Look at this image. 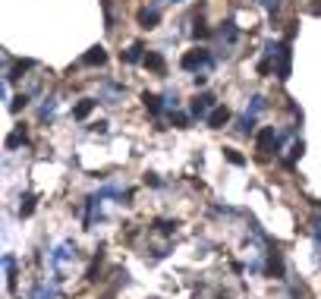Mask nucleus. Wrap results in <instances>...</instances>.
<instances>
[{"mask_svg": "<svg viewBox=\"0 0 321 299\" xmlns=\"http://www.w3.org/2000/svg\"><path fill=\"white\" fill-rule=\"evenodd\" d=\"M180 66L189 69V72H199V69H205V66H214V57H211V51H208V47H192V51L183 54Z\"/></svg>", "mask_w": 321, "mask_h": 299, "instance_id": "1", "label": "nucleus"}, {"mask_svg": "<svg viewBox=\"0 0 321 299\" xmlns=\"http://www.w3.org/2000/svg\"><path fill=\"white\" fill-rule=\"evenodd\" d=\"M280 142H283V136L274 133V126H261L258 133H255V145H258V152H280Z\"/></svg>", "mask_w": 321, "mask_h": 299, "instance_id": "2", "label": "nucleus"}, {"mask_svg": "<svg viewBox=\"0 0 321 299\" xmlns=\"http://www.w3.org/2000/svg\"><path fill=\"white\" fill-rule=\"evenodd\" d=\"M214 107H217V98L211 95V91H202V95H195L192 107H189V114L199 117V120H208V114H211Z\"/></svg>", "mask_w": 321, "mask_h": 299, "instance_id": "3", "label": "nucleus"}, {"mask_svg": "<svg viewBox=\"0 0 321 299\" xmlns=\"http://www.w3.org/2000/svg\"><path fill=\"white\" fill-rule=\"evenodd\" d=\"M290 63H293V51H290V41H283V51L277 54V66H274V72H277L280 82L290 79Z\"/></svg>", "mask_w": 321, "mask_h": 299, "instance_id": "4", "label": "nucleus"}, {"mask_svg": "<svg viewBox=\"0 0 321 299\" xmlns=\"http://www.w3.org/2000/svg\"><path fill=\"white\" fill-rule=\"evenodd\" d=\"M205 123H208V129H224L227 123H230V107H214Z\"/></svg>", "mask_w": 321, "mask_h": 299, "instance_id": "5", "label": "nucleus"}, {"mask_svg": "<svg viewBox=\"0 0 321 299\" xmlns=\"http://www.w3.org/2000/svg\"><path fill=\"white\" fill-rule=\"evenodd\" d=\"M142 66H145V69H151V72H158V76H164V72H167L164 54H158V51H148V54H145V60H142Z\"/></svg>", "mask_w": 321, "mask_h": 299, "instance_id": "6", "label": "nucleus"}, {"mask_svg": "<svg viewBox=\"0 0 321 299\" xmlns=\"http://www.w3.org/2000/svg\"><path fill=\"white\" fill-rule=\"evenodd\" d=\"M82 63H85V66H104V63H107V51H104L101 44H98V47H91L85 57H82Z\"/></svg>", "mask_w": 321, "mask_h": 299, "instance_id": "7", "label": "nucleus"}, {"mask_svg": "<svg viewBox=\"0 0 321 299\" xmlns=\"http://www.w3.org/2000/svg\"><path fill=\"white\" fill-rule=\"evenodd\" d=\"M26 142H29V129H26V126H16V129H13V133L7 136V142H4V145H7V148H10V152H13V148H19V145H26Z\"/></svg>", "mask_w": 321, "mask_h": 299, "instance_id": "8", "label": "nucleus"}, {"mask_svg": "<svg viewBox=\"0 0 321 299\" xmlns=\"http://www.w3.org/2000/svg\"><path fill=\"white\" fill-rule=\"evenodd\" d=\"M164 98H158V95H151V91H145V95H142V104L148 107V114L151 117H161V110H164V104H161Z\"/></svg>", "mask_w": 321, "mask_h": 299, "instance_id": "9", "label": "nucleus"}, {"mask_svg": "<svg viewBox=\"0 0 321 299\" xmlns=\"http://www.w3.org/2000/svg\"><path fill=\"white\" fill-rule=\"evenodd\" d=\"M158 22H161V13H158L155 7H151V10H142V13H139V26H142V29H155Z\"/></svg>", "mask_w": 321, "mask_h": 299, "instance_id": "10", "label": "nucleus"}, {"mask_svg": "<svg viewBox=\"0 0 321 299\" xmlns=\"http://www.w3.org/2000/svg\"><path fill=\"white\" fill-rule=\"evenodd\" d=\"M268 274L277 277V280H283V258H280V252H271L268 255Z\"/></svg>", "mask_w": 321, "mask_h": 299, "instance_id": "11", "label": "nucleus"}, {"mask_svg": "<svg viewBox=\"0 0 321 299\" xmlns=\"http://www.w3.org/2000/svg\"><path fill=\"white\" fill-rule=\"evenodd\" d=\"M94 104H98V101H91V98H82L79 104L72 107V117H76V120H85V117L91 114V110H94Z\"/></svg>", "mask_w": 321, "mask_h": 299, "instance_id": "12", "label": "nucleus"}, {"mask_svg": "<svg viewBox=\"0 0 321 299\" xmlns=\"http://www.w3.org/2000/svg\"><path fill=\"white\" fill-rule=\"evenodd\" d=\"M35 66V60H19L10 72H7V82H16V79H22V72H29Z\"/></svg>", "mask_w": 321, "mask_h": 299, "instance_id": "13", "label": "nucleus"}, {"mask_svg": "<svg viewBox=\"0 0 321 299\" xmlns=\"http://www.w3.org/2000/svg\"><path fill=\"white\" fill-rule=\"evenodd\" d=\"M72 255H76V246H72V242H63V246H57V252L51 255V261H54V265H60V261H66Z\"/></svg>", "mask_w": 321, "mask_h": 299, "instance_id": "14", "label": "nucleus"}, {"mask_svg": "<svg viewBox=\"0 0 321 299\" xmlns=\"http://www.w3.org/2000/svg\"><path fill=\"white\" fill-rule=\"evenodd\" d=\"M220 38H224L227 44H233V41L239 38V29H236V22H230V19H227V22L220 26Z\"/></svg>", "mask_w": 321, "mask_h": 299, "instance_id": "15", "label": "nucleus"}, {"mask_svg": "<svg viewBox=\"0 0 321 299\" xmlns=\"http://www.w3.org/2000/svg\"><path fill=\"white\" fill-rule=\"evenodd\" d=\"M123 60H126V63H142V60H145V47L136 41V44H132V47L123 54Z\"/></svg>", "mask_w": 321, "mask_h": 299, "instance_id": "16", "label": "nucleus"}, {"mask_svg": "<svg viewBox=\"0 0 321 299\" xmlns=\"http://www.w3.org/2000/svg\"><path fill=\"white\" fill-rule=\"evenodd\" d=\"M236 129H239L242 136H252V133H255V117H252V114L239 117V120H236Z\"/></svg>", "mask_w": 321, "mask_h": 299, "instance_id": "17", "label": "nucleus"}, {"mask_svg": "<svg viewBox=\"0 0 321 299\" xmlns=\"http://www.w3.org/2000/svg\"><path fill=\"white\" fill-rule=\"evenodd\" d=\"M4 268H7V280H10V290H16V258L4 255Z\"/></svg>", "mask_w": 321, "mask_h": 299, "instance_id": "18", "label": "nucleus"}, {"mask_svg": "<svg viewBox=\"0 0 321 299\" xmlns=\"http://www.w3.org/2000/svg\"><path fill=\"white\" fill-rule=\"evenodd\" d=\"M264 107H268V101H264L261 95H252V104H249V114H252V117H258V114H261V110H264Z\"/></svg>", "mask_w": 321, "mask_h": 299, "instance_id": "19", "label": "nucleus"}, {"mask_svg": "<svg viewBox=\"0 0 321 299\" xmlns=\"http://www.w3.org/2000/svg\"><path fill=\"white\" fill-rule=\"evenodd\" d=\"M32 211H35V195H26L22 205H19V217H29Z\"/></svg>", "mask_w": 321, "mask_h": 299, "instance_id": "20", "label": "nucleus"}, {"mask_svg": "<svg viewBox=\"0 0 321 299\" xmlns=\"http://www.w3.org/2000/svg\"><path fill=\"white\" fill-rule=\"evenodd\" d=\"M302 152H306V142H302V139L293 142V145H290V158H287V164H293L296 158H302Z\"/></svg>", "mask_w": 321, "mask_h": 299, "instance_id": "21", "label": "nucleus"}, {"mask_svg": "<svg viewBox=\"0 0 321 299\" xmlns=\"http://www.w3.org/2000/svg\"><path fill=\"white\" fill-rule=\"evenodd\" d=\"M224 158L230 161V164H236V167H242V164H245V158L236 152V148H224Z\"/></svg>", "mask_w": 321, "mask_h": 299, "instance_id": "22", "label": "nucleus"}, {"mask_svg": "<svg viewBox=\"0 0 321 299\" xmlns=\"http://www.w3.org/2000/svg\"><path fill=\"white\" fill-rule=\"evenodd\" d=\"M192 35H195V38H199V41H205V38H208V35H211V29H208V26H205L202 19H195V26H192Z\"/></svg>", "mask_w": 321, "mask_h": 299, "instance_id": "23", "label": "nucleus"}, {"mask_svg": "<svg viewBox=\"0 0 321 299\" xmlns=\"http://www.w3.org/2000/svg\"><path fill=\"white\" fill-rule=\"evenodd\" d=\"M170 123H174L177 129H186L189 126V114H174V110H170Z\"/></svg>", "mask_w": 321, "mask_h": 299, "instance_id": "24", "label": "nucleus"}, {"mask_svg": "<svg viewBox=\"0 0 321 299\" xmlns=\"http://www.w3.org/2000/svg\"><path fill=\"white\" fill-rule=\"evenodd\" d=\"M155 227H158L161 233H167V236H170V233H174V230H177V220H158V223H155Z\"/></svg>", "mask_w": 321, "mask_h": 299, "instance_id": "25", "label": "nucleus"}, {"mask_svg": "<svg viewBox=\"0 0 321 299\" xmlns=\"http://www.w3.org/2000/svg\"><path fill=\"white\" fill-rule=\"evenodd\" d=\"M26 104H29V98H26V95H19V98H13L10 110H13V114H19V110H26Z\"/></svg>", "mask_w": 321, "mask_h": 299, "instance_id": "26", "label": "nucleus"}, {"mask_svg": "<svg viewBox=\"0 0 321 299\" xmlns=\"http://www.w3.org/2000/svg\"><path fill=\"white\" fill-rule=\"evenodd\" d=\"M271 69H274V60H271V57H264V60L258 63V76H268Z\"/></svg>", "mask_w": 321, "mask_h": 299, "instance_id": "27", "label": "nucleus"}, {"mask_svg": "<svg viewBox=\"0 0 321 299\" xmlns=\"http://www.w3.org/2000/svg\"><path fill=\"white\" fill-rule=\"evenodd\" d=\"M164 107H170V110H174V107H180V98L174 95V91H167V95H164Z\"/></svg>", "mask_w": 321, "mask_h": 299, "instance_id": "28", "label": "nucleus"}, {"mask_svg": "<svg viewBox=\"0 0 321 299\" xmlns=\"http://www.w3.org/2000/svg\"><path fill=\"white\" fill-rule=\"evenodd\" d=\"M54 110H57V104H54V101H47V104L41 107V120H51V117H54Z\"/></svg>", "mask_w": 321, "mask_h": 299, "instance_id": "29", "label": "nucleus"}, {"mask_svg": "<svg viewBox=\"0 0 321 299\" xmlns=\"http://www.w3.org/2000/svg\"><path fill=\"white\" fill-rule=\"evenodd\" d=\"M261 7L268 10V13H277L280 10V0H261Z\"/></svg>", "mask_w": 321, "mask_h": 299, "instance_id": "30", "label": "nucleus"}, {"mask_svg": "<svg viewBox=\"0 0 321 299\" xmlns=\"http://www.w3.org/2000/svg\"><path fill=\"white\" fill-rule=\"evenodd\" d=\"M192 82H195V88H202V85L208 82V76H205V72H195V76H192Z\"/></svg>", "mask_w": 321, "mask_h": 299, "instance_id": "31", "label": "nucleus"}, {"mask_svg": "<svg viewBox=\"0 0 321 299\" xmlns=\"http://www.w3.org/2000/svg\"><path fill=\"white\" fill-rule=\"evenodd\" d=\"M145 183H148V186H161V180H158L155 173H148V177H145Z\"/></svg>", "mask_w": 321, "mask_h": 299, "instance_id": "32", "label": "nucleus"}, {"mask_svg": "<svg viewBox=\"0 0 321 299\" xmlns=\"http://www.w3.org/2000/svg\"><path fill=\"white\" fill-rule=\"evenodd\" d=\"M174 4H180V0H174Z\"/></svg>", "mask_w": 321, "mask_h": 299, "instance_id": "33", "label": "nucleus"}]
</instances>
